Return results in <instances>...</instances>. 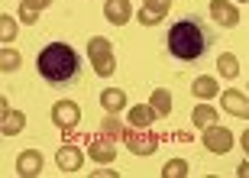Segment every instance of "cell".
<instances>
[{"label":"cell","instance_id":"1","mask_svg":"<svg viewBox=\"0 0 249 178\" xmlns=\"http://www.w3.org/2000/svg\"><path fill=\"white\" fill-rule=\"evenodd\" d=\"M36 68H39V75L46 78L49 85H65V81L78 78L81 58H78V52H74L68 42H49V46L39 52Z\"/></svg>","mask_w":249,"mask_h":178},{"label":"cell","instance_id":"26","mask_svg":"<svg viewBox=\"0 0 249 178\" xmlns=\"http://www.w3.org/2000/svg\"><path fill=\"white\" fill-rule=\"evenodd\" d=\"M49 3H52V0H23V7H26V10H36V13H39V10H46Z\"/></svg>","mask_w":249,"mask_h":178},{"label":"cell","instance_id":"4","mask_svg":"<svg viewBox=\"0 0 249 178\" xmlns=\"http://www.w3.org/2000/svg\"><path fill=\"white\" fill-rule=\"evenodd\" d=\"M78 120H81V107L74 101H58L55 107H52V123H55L58 130L71 133L74 126H78Z\"/></svg>","mask_w":249,"mask_h":178},{"label":"cell","instance_id":"19","mask_svg":"<svg viewBox=\"0 0 249 178\" xmlns=\"http://www.w3.org/2000/svg\"><path fill=\"white\" fill-rule=\"evenodd\" d=\"M191 120H194V126H197V130H204V126H211V123L217 120V110H213L211 104H197V107H194V113H191Z\"/></svg>","mask_w":249,"mask_h":178},{"label":"cell","instance_id":"6","mask_svg":"<svg viewBox=\"0 0 249 178\" xmlns=\"http://www.w3.org/2000/svg\"><path fill=\"white\" fill-rule=\"evenodd\" d=\"M230 146H233V133L227 126H217V123L204 126V149L220 156V152H230Z\"/></svg>","mask_w":249,"mask_h":178},{"label":"cell","instance_id":"7","mask_svg":"<svg viewBox=\"0 0 249 178\" xmlns=\"http://www.w3.org/2000/svg\"><path fill=\"white\" fill-rule=\"evenodd\" d=\"M211 17L217 26H240V10L230 0H211Z\"/></svg>","mask_w":249,"mask_h":178},{"label":"cell","instance_id":"24","mask_svg":"<svg viewBox=\"0 0 249 178\" xmlns=\"http://www.w3.org/2000/svg\"><path fill=\"white\" fill-rule=\"evenodd\" d=\"M104 133H107L110 140H117V136H126V133H123V123H117V120H107V123H104Z\"/></svg>","mask_w":249,"mask_h":178},{"label":"cell","instance_id":"28","mask_svg":"<svg viewBox=\"0 0 249 178\" xmlns=\"http://www.w3.org/2000/svg\"><path fill=\"white\" fill-rule=\"evenodd\" d=\"M236 3H246V0H236Z\"/></svg>","mask_w":249,"mask_h":178},{"label":"cell","instance_id":"2","mask_svg":"<svg viewBox=\"0 0 249 178\" xmlns=\"http://www.w3.org/2000/svg\"><path fill=\"white\" fill-rule=\"evenodd\" d=\"M207 46H211V36L204 33V26L197 19H178L175 26L168 29V52H172L178 62L201 58Z\"/></svg>","mask_w":249,"mask_h":178},{"label":"cell","instance_id":"13","mask_svg":"<svg viewBox=\"0 0 249 178\" xmlns=\"http://www.w3.org/2000/svg\"><path fill=\"white\" fill-rule=\"evenodd\" d=\"M220 104H223V110H227V113L249 117V104H246V94H243V91H223Z\"/></svg>","mask_w":249,"mask_h":178},{"label":"cell","instance_id":"10","mask_svg":"<svg viewBox=\"0 0 249 178\" xmlns=\"http://www.w3.org/2000/svg\"><path fill=\"white\" fill-rule=\"evenodd\" d=\"M55 162H58V169L62 172H78L81 169V162H84V152L74 146V142H65L62 149L55 152Z\"/></svg>","mask_w":249,"mask_h":178},{"label":"cell","instance_id":"9","mask_svg":"<svg viewBox=\"0 0 249 178\" xmlns=\"http://www.w3.org/2000/svg\"><path fill=\"white\" fill-rule=\"evenodd\" d=\"M88 156H91L97 165H110L113 156H117V152H113V140L107 136V133H104V136H94V140H91V149H88Z\"/></svg>","mask_w":249,"mask_h":178},{"label":"cell","instance_id":"12","mask_svg":"<svg viewBox=\"0 0 249 178\" xmlns=\"http://www.w3.org/2000/svg\"><path fill=\"white\" fill-rule=\"evenodd\" d=\"M104 17L110 19L113 26H126L129 17H133V7H129V0H107L104 3Z\"/></svg>","mask_w":249,"mask_h":178},{"label":"cell","instance_id":"3","mask_svg":"<svg viewBox=\"0 0 249 178\" xmlns=\"http://www.w3.org/2000/svg\"><path fill=\"white\" fill-rule=\"evenodd\" d=\"M88 58H91L94 71H97L101 78H110L113 71H117V58H113V46H110V39L94 36L91 42H88Z\"/></svg>","mask_w":249,"mask_h":178},{"label":"cell","instance_id":"14","mask_svg":"<svg viewBox=\"0 0 249 178\" xmlns=\"http://www.w3.org/2000/svg\"><path fill=\"white\" fill-rule=\"evenodd\" d=\"M23 126H26V117L19 110H3V117H0V133L3 136H17V133H23Z\"/></svg>","mask_w":249,"mask_h":178},{"label":"cell","instance_id":"25","mask_svg":"<svg viewBox=\"0 0 249 178\" xmlns=\"http://www.w3.org/2000/svg\"><path fill=\"white\" fill-rule=\"evenodd\" d=\"M19 19H23L26 26H33V23L39 19V13H36V10H26V7H19Z\"/></svg>","mask_w":249,"mask_h":178},{"label":"cell","instance_id":"27","mask_svg":"<svg viewBox=\"0 0 249 178\" xmlns=\"http://www.w3.org/2000/svg\"><path fill=\"white\" fill-rule=\"evenodd\" d=\"M97 178H117V172L113 169H107V165H97V172H94Z\"/></svg>","mask_w":249,"mask_h":178},{"label":"cell","instance_id":"23","mask_svg":"<svg viewBox=\"0 0 249 178\" xmlns=\"http://www.w3.org/2000/svg\"><path fill=\"white\" fill-rule=\"evenodd\" d=\"M13 68H19V52L3 49V52H0V71H13Z\"/></svg>","mask_w":249,"mask_h":178},{"label":"cell","instance_id":"17","mask_svg":"<svg viewBox=\"0 0 249 178\" xmlns=\"http://www.w3.org/2000/svg\"><path fill=\"white\" fill-rule=\"evenodd\" d=\"M149 107L156 110V117H168V113H172V91L156 88V91H152V97H149Z\"/></svg>","mask_w":249,"mask_h":178},{"label":"cell","instance_id":"15","mask_svg":"<svg viewBox=\"0 0 249 178\" xmlns=\"http://www.w3.org/2000/svg\"><path fill=\"white\" fill-rule=\"evenodd\" d=\"M126 120L136 126V130H146V126H152V120H156V110L149 107V104H136V107H129Z\"/></svg>","mask_w":249,"mask_h":178},{"label":"cell","instance_id":"16","mask_svg":"<svg viewBox=\"0 0 249 178\" xmlns=\"http://www.w3.org/2000/svg\"><path fill=\"white\" fill-rule=\"evenodd\" d=\"M101 107H104L107 113L123 110V107H126V94H123L120 88H107V91L101 94Z\"/></svg>","mask_w":249,"mask_h":178},{"label":"cell","instance_id":"18","mask_svg":"<svg viewBox=\"0 0 249 178\" xmlns=\"http://www.w3.org/2000/svg\"><path fill=\"white\" fill-rule=\"evenodd\" d=\"M191 94H194V97H201V101L213 97V94H217V78H207V75L194 78V81H191Z\"/></svg>","mask_w":249,"mask_h":178},{"label":"cell","instance_id":"8","mask_svg":"<svg viewBox=\"0 0 249 178\" xmlns=\"http://www.w3.org/2000/svg\"><path fill=\"white\" fill-rule=\"evenodd\" d=\"M168 7H172V0H142L139 23H142V26H156V23H162L165 13H168Z\"/></svg>","mask_w":249,"mask_h":178},{"label":"cell","instance_id":"20","mask_svg":"<svg viewBox=\"0 0 249 178\" xmlns=\"http://www.w3.org/2000/svg\"><path fill=\"white\" fill-rule=\"evenodd\" d=\"M217 71H220L223 78H236L240 75V62H236V55H233V52H223V55L217 58Z\"/></svg>","mask_w":249,"mask_h":178},{"label":"cell","instance_id":"21","mask_svg":"<svg viewBox=\"0 0 249 178\" xmlns=\"http://www.w3.org/2000/svg\"><path fill=\"white\" fill-rule=\"evenodd\" d=\"M17 33H19L17 19L10 17V13H3V17H0V39H3V42H10V39H17Z\"/></svg>","mask_w":249,"mask_h":178},{"label":"cell","instance_id":"22","mask_svg":"<svg viewBox=\"0 0 249 178\" xmlns=\"http://www.w3.org/2000/svg\"><path fill=\"white\" fill-rule=\"evenodd\" d=\"M162 175L165 178H185L188 175V162L185 159H172L165 169H162Z\"/></svg>","mask_w":249,"mask_h":178},{"label":"cell","instance_id":"11","mask_svg":"<svg viewBox=\"0 0 249 178\" xmlns=\"http://www.w3.org/2000/svg\"><path fill=\"white\" fill-rule=\"evenodd\" d=\"M42 172V152L39 149H26V152H19V159H17V175L23 178H33Z\"/></svg>","mask_w":249,"mask_h":178},{"label":"cell","instance_id":"5","mask_svg":"<svg viewBox=\"0 0 249 178\" xmlns=\"http://www.w3.org/2000/svg\"><path fill=\"white\" fill-rule=\"evenodd\" d=\"M123 140H126V149L133 152V156H152V152L159 149V136L152 130H136V133H126V136H123Z\"/></svg>","mask_w":249,"mask_h":178}]
</instances>
